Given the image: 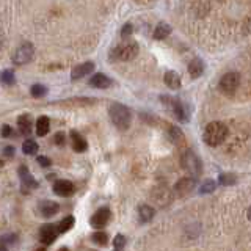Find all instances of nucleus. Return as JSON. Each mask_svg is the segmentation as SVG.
<instances>
[{
	"label": "nucleus",
	"mask_w": 251,
	"mask_h": 251,
	"mask_svg": "<svg viewBox=\"0 0 251 251\" xmlns=\"http://www.w3.org/2000/svg\"><path fill=\"white\" fill-rule=\"evenodd\" d=\"M90 85L94 86V88H99V90H105L108 88L110 85H112V78L105 74H94L91 78H90Z\"/></svg>",
	"instance_id": "obj_12"
},
{
	"label": "nucleus",
	"mask_w": 251,
	"mask_h": 251,
	"mask_svg": "<svg viewBox=\"0 0 251 251\" xmlns=\"http://www.w3.org/2000/svg\"><path fill=\"white\" fill-rule=\"evenodd\" d=\"M39 210H41V214L44 217H53L60 210V206L55 201H44L41 204V207H39Z\"/></svg>",
	"instance_id": "obj_17"
},
{
	"label": "nucleus",
	"mask_w": 251,
	"mask_h": 251,
	"mask_svg": "<svg viewBox=\"0 0 251 251\" xmlns=\"http://www.w3.org/2000/svg\"><path fill=\"white\" fill-rule=\"evenodd\" d=\"M132 31H133L132 24H126V25L123 27V30H121V36L123 38H129L132 35Z\"/></svg>",
	"instance_id": "obj_32"
},
{
	"label": "nucleus",
	"mask_w": 251,
	"mask_h": 251,
	"mask_svg": "<svg viewBox=\"0 0 251 251\" xmlns=\"http://www.w3.org/2000/svg\"><path fill=\"white\" fill-rule=\"evenodd\" d=\"M204 73V63L200 58H195L188 63V74L192 75V78H198Z\"/></svg>",
	"instance_id": "obj_16"
},
{
	"label": "nucleus",
	"mask_w": 251,
	"mask_h": 251,
	"mask_svg": "<svg viewBox=\"0 0 251 251\" xmlns=\"http://www.w3.org/2000/svg\"><path fill=\"white\" fill-rule=\"evenodd\" d=\"M55 143H57L58 146H61V145H65V135H63L61 132H58L57 135H55Z\"/></svg>",
	"instance_id": "obj_33"
},
{
	"label": "nucleus",
	"mask_w": 251,
	"mask_h": 251,
	"mask_svg": "<svg viewBox=\"0 0 251 251\" xmlns=\"http://www.w3.org/2000/svg\"><path fill=\"white\" fill-rule=\"evenodd\" d=\"M2 135L3 137H10L11 135V127H10V126H3V127H2Z\"/></svg>",
	"instance_id": "obj_35"
},
{
	"label": "nucleus",
	"mask_w": 251,
	"mask_h": 251,
	"mask_svg": "<svg viewBox=\"0 0 251 251\" xmlns=\"http://www.w3.org/2000/svg\"><path fill=\"white\" fill-rule=\"evenodd\" d=\"M214 188H215V180L207 179L206 182L201 185V193H210V192H214Z\"/></svg>",
	"instance_id": "obj_30"
},
{
	"label": "nucleus",
	"mask_w": 251,
	"mask_h": 251,
	"mask_svg": "<svg viewBox=\"0 0 251 251\" xmlns=\"http://www.w3.org/2000/svg\"><path fill=\"white\" fill-rule=\"evenodd\" d=\"M94 69V63L93 61H86V63H82V65H78L73 69V73H71V78L73 80H77V78H82L85 75H88L93 73Z\"/></svg>",
	"instance_id": "obj_9"
},
{
	"label": "nucleus",
	"mask_w": 251,
	"mask_h": 251,
	"mask_svg": "<svg viewBox=\"0 0 251 251\" xmlns=\"http://www.w3.org/2000/svg\"><path fill=\"white\" fill-rule=\"evenodd\" d=\"M227 137V127L220 121H212L206 126L204 129V141L209 145V146H218L222 145L223 141Z\"/></svg>",
	"instance_id": "obj_1"
},
{
	"label": "nucleus",
	"mask_w": 251,
	"mask_h": 251,
	"mask_svg": "<svg viewBox=\"0 0 251 251\" xmlns=\"http://www.w3.org/2000/svg\"><path fill=\"white\" fill-rule=\"evenodd\" d=\"M53 192L58 196H71L74 193V185L69 180H57L53 184Z\"/></svg>",
	"instance_id": "obj_11"
},
{
	"label": "nucleus",
	"mask_w": 251,
	"mask_h": 251,
	"mask_svg": "<svg viewBox=\"0 0 251 251\" xmlns=\"http://www.w3.org/2000/svg\"><path fill=\"white\" fill-rule=\"evenodd\" d=\"M38 163L41 165V167H50V160L46 159V157H38Z\"/></svg>",
	"instance_id": "obj_34"
},
{
	"label": "nucleus",
	"mask_w": 251,
	"mask_h": 251,
	"mask_svg": "<svg viewBox=\"0 0 251 251\" xmlns=\"http://www.w3.org/2000/svg\"><path fill=\"white\" fill-rule=\"evenodd\" d=\"M239 85H240V75L237 73H227L220 80V90L229 96V94H234L237 91Z\"/></svg>",
	"instance_id": "obj_6"
},
{
	"label": "nucleus",
	"mask_w": 251,
	"mask_h": 251,
	"mask_svg": "<svg viewBox=\"0 0 251 251\" xmlns=\"http://www.w3.org/2000/svg\"><path fill=\"white\" fill-rule=\"evenodd\" d=\"M49 127H50L49 118H47V116H39L38 121H36V133H38V135L39 137L47 135V132H49Z\"/></svg>",
	"instance_id": "obj_18"
},
{
	"label": "nucleus",
	"mask_w": 251,
	"mask_h": 251,
	"mask_svg": "<svg viewBox=\"0 0 251 251\" xmlns=\"http://www.w3.org/2000/svg\"><path fill=\"white\" fill-rule=\"evenodd\" d=\"M22 151H24V154H27V155L36 154L38 152V143L33 140H27L25 143L22 145Z\"/></svg>",
	"instance_id": "obj_25"
},
{
	"label": "nucleus",
	"mask_w": 251,
	"mask_h": 251,
	"mask_svg": "<svg viewBox=\"0 0 251 251\" xmlns=\"http://www.w3.org/2000/svg\"><path fill=\"white\" fill-rule=\"evenodd\" d=\"M18 126H19L21 132L28 133L30 129H31V118H30V115H21L19 120H18Z\"/></svg>",
	"instance_id": "obj_22"
},
{
	"label": "nucleus",
	"mask_w": 251,
	"mask_h": 251,
	"mask_svg": "<svg viewBox=\"0 0 251 251\" xmlns=\"http://www.w3.org/2000/svg\"><path fill=\"white\" fill-rule=\"evenodd\" d=\"M247 217H248V220L251 222V207H250V209H248V212H247Z\"/></svg>",
	"instance_id": "obj_38"
},
{
	"label": "nucleus",
	"mask_w": 251,
	"mask_h": 251,
	"mask_svg": "<svg viewBox=\"0 0 251 251\" xmlns=\"http://www.w3.org/2000/svg\"><path fill=\"white\" fill-rule=\"evenodd\" d=\"M170 33H171V27L168 25V24L160 22L159 25L155 27V30H154V38L155 39H165Z\"/></svg>",
	"instance_id": "obj_20"
},
{
	"label": "nucleus",
	"mask_w": 251,
	"mask_h": 251,
	"mask_svg": "<svg viewBox=\"0 0 251 251\" xmlns=\"http://www.w3.org/2000/svg\"><path fill=\"white\" fill-rule=\"evenodd\" d=\"M30 93H31V96H33V98L39 99V98H44L46 94H47V88H46L44 85L36 83V85H33V86L30 88Z\"/></svg>",
	"instance_id": "obj_26"
},
{
	"label": "nucleus",
	"mask_w": 251,
	"mask_h": 251,
	"mask_svg": "<svg viewBox=\"0 0 251 251\" xmlns=\"http://www.w3.org/2000/svg\"><path fill=\"white\" fill-rule=\"evenodd\" d=\"M0 251H8L6 245H5V242L3 240H0Z\"/></svg>",
	"instance_id": "obj_37"
},
{
	"label": "nucleus",
	"mask_w": 251,
	"mask_h": 251,
	"mask_svg": "<svg viewBox=\"0 0 251 251\" xmlns=\"http://www.w3.org/2000/svg\"><path fill=\"white\" fill-rule=\"evenodd\" d=\"M108 115H110V120L112 123L116 126L118 129L126 130L130 127V123H132V113L130 110L123 105V104H112L108 108Z\"/></svg>",
	"instance_id": "obj_2"
},
{
	"label": "nucleus",
	"mask_w": 251,
	"mask_h": 251,
	"mask_svg": "<svg viewBox=\"0 0 251 251\" xmlns=\"http://www.w3.org/2000/svg\"><path fill=\"white\" fill-rule=\"evenodd\" d=\"M138 214H140V220L143 223H148L151 222L152 217H154V209L151 206H148V204H145V206H141L138 209Z\"/></svg>",
	"instance_id": "obj_21"
},
{
	"label": "nucleus",
	"mask_w": 251,
	"mask_h": 251,
	"mask_svg": "<svg viewBox=\"0 0 251 251\" xmlns=\"http://www.w3.org/2000/svg\"><path fill=\"white\" fill-rule=\"evenodd\" d=\"M182 167L185 171H188L193 177H198L201 176V173H202V163L200 160V157L196 155L195 152L192 151H187L184 155H182Z\"/></svg>",
	"instance_id": "obj_5"
},
{
	"label": "nucleus",
	"mask_w": 251,
	"mask_h": 251,
	"mask_svg": "<svg viewBox=\"0 0 251 251\" xmlns=\"http://www.w3.org/2000/svg\"><path fill=\"white\" fill-rule=\"evenodd\" d=\"M162 99L170 105V108L173 110V113H175V116L177 118V120H180V121H187V113H185V110H184L182 104H180L179 100L171 99V98H162Z\"/></svg>",
	"instance_id": "obj_10"
},
{
	"label": "nucleus",
	"mask_w": 251,
	"mask_h": 251,
	"mask_svg": "<svg viewBox=\"0 0 251 251\" xmlns=\"http://www.w3.org/2000/svg\"><path fill=\"white\" fill-rule=\"evenodd\" d=\"M110 217H112L110 210L107 207H102L94 212V215L91 217V225L94 227H104L110 222Z\"/></svg>",
	"instance_id": "obj_8"
},
{
	"label": "nucleus",
	"mask_w": 251,
	"mask_h": 251,
	"mask_svg": "<svg viewBox=\"0 0 251 251\" xmlns=\"http://www.w3.org/2000/svg\"><path fill=\"white\" fill-rule=\"evenodd\" d=\"M35 251H46L44 248H38V250H35Z\"/></svg>",
	"instance_id": "obj_40"
},
{
	"label": "nucleus",
	"mask_w": 251,
	"mask_h": 251,
	"mask_svg": "<svg viewBox=\"0 0 251 251\" xmlns=\"http://www.w3.org/2000/svg\"><path fill=\"white\" fill-rule=\"evenodd\" d=\"M71 140H73V148H74V151H77V152H83V151H86V148H88V145H86V140H85L78 132H75V130L71 132Z\"/></svg>",
	"instance_id": "obj_14"
},
{
	"label": "nucleus",
	"mask_w": 251,
	"mask_h": 251,
	"mask_svg": "<svg viewBox=\"0 0 251 251\" xmlns=\"http://www.w3.org/2000/svg\"><path fill=\"white\" fill-rule=\"evenodd\" d=\"M3 167V160H0V168H2Z\"/></svg>",
	"instance_id": "obj_41"
},
{
	"label": "nucleus",
	"mask_w": 251,
	"mask_h": 251,
	"mask_svg": "<svg viewBox=\"0 0 251 251\" xmlns=\"http://www.w3.org/2000/svg\"><path fill=\"white\" fill-rule=\"evenodd\" d=\"M0 80H2V83H5V85H13L14 83V73L10 69L3 71V73L0 74Z\"/></svg>",
	"instance_id": "obj_28"
},
{
	"label": "nucleus",
	"mask_w": 251,
	"mask_h": 251,
	"mask_svg": "<svg viewBox=\"0 0 251 251\" xmlns=\"http://www.w3.org/2000/svg\"><path fill=\"white\" fill-rule=\"evenodd\" d=\"M19 177H21V182L25 188H36L38 182L35 180V177L30 175V171L27 167H21L19 168Z\"/></svg>",
	"instance_id": "obj_13"
},
{
	"label": "nucleus",
	"mask_w": 251,
	"mask_h": 251,
	"mask_svg": "<svg viewBox=\"0 0 251 251\" xmlns=\"http://www.w3.org/2000/svg\"><path fill=\"white\" fill-rule=\"evenodd\" d=\"M58 251H69V250H68V248H66V247H63V248H60V250H58Z\"/></svg>",
	"instance_id": "obj_39"
},
{
	"label": "nucleus",
	"mask_w": 251,
	"mask_h": 251,
	"mask_svg": "<svg viewBox=\"0 0 251 251\" xmlns=\"http://www.w3.org/2000/svg\"><path fill=\"white\" fill-rule=\"evenodd\" d=\"M163 80L167 83L168 88H171V90H177L180 86V75L177 73H175V71H167Z\"/></svg>",
	"instance_id": "obj_15"
},
{
	"label": "nucleus",
	"mask_w": 251,
	"mask_h": 251,
	"mask_svg": "<svg viewBox=\"0 0 251 251\" xmlns=\"http://www.w3.org/2000/svg\"><path fill=\"white\" fill-rule=\"evenodd\" d=\"M137 55H138V44L133 43V41H126V43L118 46L113 50V57L116 60H121V61L133 60Z\"/></svg>",
	"instance_id": "obj_4"
},
{
	"label": "nucleus",
	"mask_w": 251,
	"mask_h": 251,
	"mask_svg": "<svg viewBox=\"0 0 251 251\" xmlns=\"http://www.w3.org/2000/svg\"><path fill=\"white\" fill-rule=\"evenodd\" d=\"M168 135L175 143H180V141L184 140V133L180 132V129H177L176 126H168Z\"/></svg>",
	"instance_id": "obj_23"
},
{
	"label": "nucleus",
	"mask_w": 251,
	"mask_h": 251,
	"mask_svg": "<svg viewBox=\"0 0 251 251\" xmlns=\"http://www.w3.org/2000/svg\"><path fill=\"white\" fill-rule=\"evenodd\" d=\"M35 57V47L31 43H22L13 53V63L14 65H27Z\"/></svg>",
	"instance_id": "obj_3"
},
{
	"label": "nucleus",
	"mask_w": 251,
	"mask_h": 251,
	"mask_svg": "<svg viewBox=\"0 0 251 251\" xmlns=\"http://www.w3.org/2000/svg\"><path fill=\"white\" fill-rule=\"evenodd\" d=\"M235 180L237 179H235L234 175H222L218 179V182L222 185H232V184H235Z\"/></svg>",
	"instance_id": "obj_29"
},
{
	"label": "nucleus",
	"mask_w": 251,
	"mask_h": 251,
	"mask_svg": "<svg viewBox=\"0 0 251 251\" xmlns=\"http://www.w3.org/2000/svg\"><path fill=\"white\" fill-rule=\"evenodd\" d=\"M58 235V227L55 225H44L41 229H39V239L44 243V245H50L55 242Z\"/></svg>",
	"instance_id": "obj_7"
},
{
	"label": "nucleus",
	"mask_w": 251,
	"mask_h": 251,
	"mask_svg": "<svg viewBox=\"0 0 251 251\" xmlns=\"http://www.w3.org/2000/svg\"><path fill=\"white\" fill-rule=\"evenodd\" d=\"M124 245H126V237H124V235H121V234H118L116 237H115V250L121 251Z\"/></svg>",
	"instance_id": "obj_31"
},
{
	"label": "nucleus",
	"mask_w": 251,
	"mask_h": 251,
	"mask_svg": "<svg viewBox=\"0 0 251 251\" xmlns=\"http://www.w3.org/2000/svg\"><path fill=\"white\" fill-rule=\"evenodd\" d=\"M74 226V217H65V218H63L61 220V222L58 223V232H66V231H69L71 229V227H73Z\"/></svg>",
	"instance_id": "obj_24"
},
{
	"label": "nucleus",
	"mask_w": 251,
	"mask_h": 251,
	"mask_svg": "<svg viewBox=\"0 0 251 251\" xmlns=\"http://www.w3.org/2000/svg\"><path fill=\"white\" fill-rule=\"evenodd\" d=\"M91 240L96 243V245H107V242H108V237H107V234L105 232H102V231H98V232H94L91 235Z\"/></svg>",
	"instance_id": "obj_27"
},
{
	"label": "nucleus",
	"mask_w": 251,
	"mask_h": 251,
	"mask_svg": "<svg viewBox=\"0 0 251 251\" xmlns=\"http://www.w3.org/2000/svg\"><path fill=\"white\" fill-rule=\"evenodd\" d=\"M195 187V179L192 177H184V179H180L179 182L176 184V192H180V193H187V192H190L192 188Z\"/></svg>",
	"instance_id": "obj_19"
},
{
	"label": "nucleus",
	"mask_w": 251,
	"mask_h": 251,
	"mask_svg": "<svg viewBox=\"0 0 251 251\" xmlns=\"http://www.w3.org/2000/svg\"><path fill=\"white\" fill-rule=\"evenodd\" d=\"M5 154H6L8 157H11V155L14 154V148H13V146H8V148H5Z\"/></svg>",
	"instance_id": "obj_36"
}]
</instances>
